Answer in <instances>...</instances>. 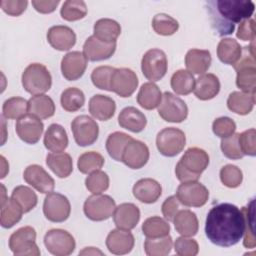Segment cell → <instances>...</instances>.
Masks as SVG:
<instances>
[{
    "instance_id": "obj_58",
    "label": "cell",
    "mask_w": 256,
    "mask_h": 256,
    "mask_svg": "<svg viewBox=\"0 0 256 256\" xmlns=\"http://www.w3.org/2000/svg\"><path fill=\"white\" fill-rule=\"evenodd\" d=\"M180 204L181 203L179 202L176 195L166 198L165 201L162 204V207H161L162 208V214H163L164 218L168 221H173L175 215L179 211Z\"/></svg>"
},
{
    "instance_id": "obj_54",
    "label": "cell",
    "mask_w": 256,
    "mask_h": 256,
    "mask_svg": "<svg viewBox=\"0 0 256 256\" xmlns=\"http://www.w3.org/2000/svg\"><path fill=\"white\" fill-rule=\"evenodd\" d=\"M239 144L244 155H256V130L250 128L239 133Z\"/></svg>"
},
{
    "instance_id": "obj_34",
    "label": "cell",
    "mask_w": 256,
    "mask_h": 256,
    "mask_svg": "<svg viewBox=\"0 0 256 256\" xmlns=\"http://www.w3.org/2000/svg\"><path fill=\"white\" fill-rule=\"evenodd\" d=\"M28 112L39 119H48L55 113V104L47 95H34L28 100Z\"/></svg>"
},
{
    "instance_id": "obj_17",
    "label": "cell",
    "mask_w": 256,
    "mask_h": 256,
    "mask_svg": "<svg viewBox=\"0 0 256 256\" xmlns=\"http://www.w3.org/2000/svg\"><path fill=\"white\" fill-rule=\"evenodd\" d=\"M43 130L44 125L41 120L32 114H26L16 122L18 137L28 144H36L40 140Z\"/></svg>"
},
{
    "instance_id": "obj_38",
    "label": "cell",
    "mask_w": 256,
    "mask_h": 256,
    "mask_svg": "<svg viewBox=\"0 0 256 256\" xmlns=\"http://www.w3.org/2000/svg\"><path fill=\"white\" fill-rule=\"evenodd\" d=\"M171 88L178 95H188L190 94L195 85V79L193 74L189 71L180 69L177 70L171 77Z\"/></svg>"
},
{
    "instance_id": "obj_1",
    "label": "cell",
    "mask_w": 256,
    "mask_h": 256,
    "mask_svg": "<svg viewBox=\"0 0 256 256\" xmlns=\"http://www.w3.org/2000/svg\"><path fill=\"white\" fill-rule=\"evenodd\" d=\"M244 216L237 206L221 203L213 206L205 221V234L211 243L230 247L237 244L244 233Z\"/></svg>"
},
{
    "instance_id": "obj_36",
    "label": "cell",
    "mask_w": 256,
    "mask_h": 256,
    "mask_svg": "<svg viewBox=\"0 0 256 256\" xmlns=\"http://www.w3.org/2000/svg\"><path fill=\"white\" fill-rule=\"evenodd\" d=\"M242 47L233 38H223L217 46V56L221 62L234 65L241 57Z\"/></svg>"
},
{
    "instance_id": "obj_6",
    "label": "cell",
    "mask_w": 256,
    "mask_h": 256,
    "mask_svg": "<svg viewBox=\"0 0 256 256\" xmlns=\"http://www.w3.org/2000/svg\"><path fill=\"white\" fill-rule=\"evenodd\" d=\"M35 240V229L31 226H24L11 234L9 248L17 256H38L40 255V250Z\"/></svg>"
},
{
    "instance_id": "obj_4",
    "label": "cell",
    "mask_w": 256,
    "mask_h": 256,
    "mask_svg": "<svg viewBox=\"0 0 256 256\" xmlns=\"http://www.w3.org/2000/svg\"><path fill=\"white\" fill-rule=\"evenodd\" d=\"M255 43L242 49L240 59L233 65L237 72L236 85L242 92L255 94L256 91V62H255Z\"/></svg>"
},
{
    "instance_id": "obj_15",
    "label": "cell",
    "mask_w": 256,
    "mask_h": 256,
    "mask_svg": "<svg viewBox=\"0 0 256 256\" xmlns=\"http://www.w3.org/2000/svg\"><path fill=\"white\" fill-rule=\"evenodd\" d=\"M138 86L136 73L129 68H115L111 81L110 91H113L120 97H130Z\"/></svg>"
},
{
    "instance_id": "obj_10",
    "label": "cell",
    "mask_w": 256,
    "mask_h": 256,
    "mask_svg": "<svg viewBox=\"0 0 256 256\" xmlns=\"http://www.w3.org/2000/svg\"><path fill=\"white\" fill-rule=\"evenodd\" d=\"M158 114L167 122L180 123L187 118L188 107L178 96L170 92H165L158 105Z\"/></svg>"
},
{
    "instance_id": "obj_8",
    "label": "cell",
    "mask_w": 256,
    "mask_h": 256,
    "mask_svg": "<svg viewBox=\"0 0 256 256\" xmlns=\"http://www.w3.org/2000/svg\"><path fill=\"white\" fill-rule=\"evenodd\" d=\"M167 57L161 49H150L142 57L141 70L145 78L150 82L161 80L167 72Z\"/></svg>"
},
{
    "instance_id": "obj_47",
    "label": "cell",
    "mask_w": 256,
    "mask_h": 256,
    "mask_svg": "<svg viewBox=\"0 0 256 256\" xmlns=\"http://www.w3.org/2000/svg\"><path fill=\"white\" fill-rule=\"evenodd\" d=\"M61 17L66 21H77L87 14L86 3L82 0H67L60 10Z\"/></svg>"
},
{
    "instance_id": "obj_19",
    "label": "cell",
    "mask_w": 256,
    "mask_h": 256,
    "mask_svg": "<svg viewBox=\"0 0 256 256\" xmlns=\"http://www.w3.org/2000/svg\"><path fill=\"white\" fill-rule=\"evenodd\" d=\"M87 68V58L80 51H71L61 60V72L68 81L81 78Z\"/></svg>"
},
{
    "instance_id": "obj_51",
    "label": "cell",
    "mask_w": 256,
    "mask_h": 256,
    "mask_svg": "<svg viewBox=\"0 0 256 256\" xmlns=\"http://www.w3.org/2000/svg\"><path fill=\"white\" fill-rule=\"evenodd\" d=\"M115 68L111 66L96 67L91 73L93 85L101 90L110 91V81Z\"/></svg>"
},
{
    "instance_id": "obj_21",
    "label": "cell",
    "mask_w": 256,
    "mask_h": 256,
    "mask_svg": "<svg viewBox=\"0 0 256 256\" xmlns=\"http://www.w3.org/2000/svg\"><path fill=\"white\" fill-rule=\"evenodd\" d=\"M47 40L54 49L67 51L75 45L76 34L68 26L55 25L49 28L47 32Z\"/></svg>"
},
{
    "instance_id": "obj_55",
    "label": "cell",
    "mask_w": 256,
    "mask_h": 256,
    "mask_svg": "<svg viewBox=\"0 0 256 256\" xmlns=\"http://www.w3.org/2000/svg\"><path fill=\"white\" fill-rule=\"evenodd\" d=\"M214 134L220 138H226L235 133L236 124L229 117H219L212 124Z\"/></svg>"
},
{
    "instance_id": "obj_7",
    "label": "cell",
    "mask_w": 256,
    "mask_h": 256,
    "mask_svg": "<svg viewBox=\"0 0 256 256\" xmlns=\"http://www.w3.org/2000/svg\"><path fill=\"white\" fill-rule=\"evenodd\" d=\"M185 145V133L179 128L167 127L157 134L156 146L163 156L174 157L184 149Z\"/></svg>"
},
{
    "instance_id": "obj_30",
    "label": "cell",
    "mask_w": 256,
    "mask_h": 256,
    "mask_svg": "<svg viewBox=\"0 0 256 256\" xmlns=\"http://www.w3.org/2000/svg\"><path fill=\"white\" fill-rule=\"evenodd\" d=\"M175 230L184 237H192L197 234L199 223L197 216L189 209L179 210L174 219Z\"/></svg>"
},
{
    "instance_id": "obj_18",
    "label": "cell",
    "mask_w": 256,
    "mask_h": 256,
    "mask_svg": "<svg viewBox=\"0 0 256 256\" xmlns=\"http://www.w3.org/2000/svg\"><path fill=\"white\" fill-rule=\"evenodd\" d=\"M149 160V149L147 145L139 140L131 139L125 146L121 161L131 169H140Z\"/></svg>"
},
{
    "instance_id": "obj_53",
    "label": "cell",
    "mask_w": 256,
    "mask_h": 256,
    "mask_svg": "<svg viewBox=\"0 0 256 256\" xmlns=\"http://www.w3.org/2000/svg\"><path fill=\"white\" fill-rule=\"evenodd\" d=\"M174 250L179 256H195L199 252V246L196 240L182 236L175 240Z\"/></svg>"
},
{
    "instance_id": "obj_29",
    "label": "cell",
    "mask_w": 256,
    "mask_h": 256,
    "mask_svg": "<svg viewBox=\"0 0 256 256\" xmlns=\"http://www.w3.org/2000/svg\"><path fill=\"white\" fill-rule=\"evenodd\" d=\"M44 146L51 152H63L68 146V136L63 126L53 123L44 134Z\"/></svg>"
},
{
    "instance_id": "obj_43",
    "label": "cell",
    "mask_w": 256,
    "mask_h": 256,
    "mask_svg": "<svg viewBox=\"0 0 256 256\" xmlns=\"http://www.w3.org/2000/svg\"><path fill=\"white\" fill-rule=\"evenodd\" d=\"M173 241L170 235L159 238H147L144 242L145 253L148 256H166L171 252Z\"/></svg>"
},
{
    "instance_id": "obj_31",
    "label": "cell",
    "mask_w": 256,
    "mask_h": 256,
    "mask_svg": "<svg viewBox=\"0 0 256 256\" xmlns=\"http://www.w3.org/2000/svg\"><path fill=\"white\" fill-rule=\"evenodd\" d=\"M46 164L59 178L68 177L73 171L71 156L65 152H51L46 156Z\"/></svg>"
},
{
    "instance_id": "obj_28",
    "label": "cell",
    "mask_w": 256,
    "mask_h": 256,
    "mask_svg": "<svg viewBox=\"0 0 256 256\" xmlns=\"http://www.w3.org/2000/svg\"><path fill=\"white\" fill-rule=\"evenodd\" d=\"M211 62L212 58L208 50L190 49L185 56V66L191 74H205Z\"/></svg>"
},
{
    "instance_id": "obj_26",
    "label": "cell",
    "mask_w": 256,
    "mask_h": 256,
    "mask_svg": "<svg viewBox=\"0 0 256 256\" xmlns=\"http://www.w3.org/2000/svg\"><path fill=\"white\" fill-rule=\"evenodd\" d=\"M119 125L131 132L139 133L144 130L147 124L146 116L133 106L125 107L121 110L118 116Z\"/></svg>"
},
{
    "instance_id": "obj_5",
    "label": "cell",
    "mask_w": 256,
    "mask_h": 256,
    "mask_svg": "<svg viewBox=\"0 0 256 256\" xmlns=\"http://www.w3.org/2000/svg\"><path fill=\"white\" fill-rule=\"evenodd\" d=\"M22 86L32 95L47 92L52 85V77L47 67L40 63L28 65L22 73Z\"/></svg>"
},
{
    "instance_id": "obj_37",
    "label": "cell",
    "mask_w": 256,
    "mask_h": 256,
    "mask_svg": "<svg viewBox=\"0 0 256 256\" xmlns=\"http://www.w3.org/2000/svg\"><path fill=\"white\" fill-rule=\"evenodd\" d=\"M21 206L11 197L6 198L1 201V214H0V224L3 228H11L17 224L23 214Z\"/></svg>"
},
{
    "instance_id": "obj_22",
    "label": "cell",
    "mask_w": 256,
    "mask_h": 256,
    "mask_svg": "<svg viewBox=\"0 0 256 256\" xmlns=\"http://www.w3.org/2000/svg\"><path fill=\"white\" fill-rule=\"evenodd\" d=\"M116 50V42L105 43L94 35L88 37L83 45V54L90 61H102L109 59Z\"/></svg>"
},
{
    "instance_id": "obj_39",
    "label": "cell",
    "mask_w": 256,
    "mask_h": 256,
    "mask_svg": "<svg viewBox=\"0 0 256 256\" xmlns=\"http://www.w3.org/2000/svg\"><path fill=\"white\" fill-rule=\"evenodd\" d=\"M131 139L130 135L123 132L111 133L106 140V150L109 156L116 161H121L123 150Z\"/></svg>"
},
{
    "instance_id": "obj_20",
    "label": "cell",
    "mask_w": 256,
    "mask_h": 256,
    "mask_svg": "<svg viewBox=\"0 0 256 256\" xmlns=\"http://www.w3.org/2000/svg\"><path fill=\"white\" fill-rule=\"evenodd\" d=\"M135 239L129 230L114 229L106 238V246L110 253L115 255H124L131 252L134 247Z\"/></svg>"
},
{
    "instance_id": "obj_50",
    "label": "cell",
    "mask_w": 256,
    "mask_h": 256,
    "mask_svg": "<svg viewBox=\"0 0 256 256\" xmlns=\"http://www.w3.org/2000/svg\"><path fill=\"white\" fill-rule=\"evenodd\" d=\"M220 180L228 188H237L242 183L243 174L237 166L227 164L220 170Z\"/></svg>"
},
{
    "instance_id": "obj_11",
    "label": "cell",
    "mask_w": 256,
    "mask_h": 256,
    "mask_svg": "<svg viewBox=\"0 0 256 256\" xmlns=\"http://www.w3.org/2000/svg\"><path fill=\"white\" fill-rule=\"evenodd\" d=\"M44 245L52 255L67 256L74 251L76 243L68 231L51 229L44 236Z\"/></svg>"
},
{
    "instance_id": "obj_13",
    "label": "cell",
    "mask_w": 256,
    "mask_h": 256,
    "mask_svg": "<svg viewBox=\"0 0 256 256\" xmlns=\"http://www.w3.org/2000/svg\"><path fill=\"white\" fill-rule=\"evenodd\" d=\"M71 130L77 145L85 147L92 145L98 138L99 127L88 115H80L71 122Z\"/></svg>"
},
{
    "instance_id": "obj_3",
    "label": "cell",
    "mask_w": 256,
    "mask_h": 256,
    "mask_svg": "<svg viewBox=\"0 0 256 256\" xmlns=\"http://www.w3.org/2000/svg\"><path fill=\"white\" fill-rule=\"evenodd\" d=\"M208 164L209 156L207 152L198 147H191L185 151L176 164V177L182 183L198 181Z\"/></svg>"
},
{
    "instance_id": "obj_35",
    "label": "cell",
    "mask_w": 256,
    "mask_h": 256,
    "mask_svg": "<svg viewBox=\"0 0 256 256\" xmlns=\"http://www.w3.org/2000/svg\"><path fill=\"white\" fill-rule=\"evenodd\" d=\"M161 99L162 93L159 87L153 82H146L142 84L137 94L138 104L146 110H152L158 107Z\"/></svg>"
},
{
    "instance_id": "obj_42",
    "label": "cell",
    "mask_w": 256,
    "mask_h": 256,
    "mask_svg": "<svg viewBox=\"0 0 256 256\" xmlns=\"http://www.w3.org/2000/svg\"><path fill=\"white\" fill-rule=\"evenodd\" d=\"M61 106L68 112L78 111L85 103V95L83 91L76 87L65 89L60 97Z\"/></svg>"
},
{
    "instance_id": "obj_52",
    "label": "cell",
    "mask_w": 256,
    "mask_h": 256,
    "mask_svg": "<svg viewBox=\"0 0 256 256\" xmlns=\"http://www.w3.org/2000/svg\"><path fill=\"white\" fill-rule=\"evenodd\" d=\"M238 138L239 133H234L229 137L222 138L221 140V150L224 156H226L229 159L238 160L245 156L241 150Z\"/></svg>"
},
{
    "instance_id": "obj_33",
    "label": "cell",
    "mask_w": 256,
    "mask_h": 256,
    "mask_svg": "<svg viewBox=\"0 0 256 256\" xmlns=\"http://www.w3.org/2000/svg\"><path fill=\"white\" fill-rule=\"evenodd\" d=\"M255 104V94L242 91H233L227 99V107L238 115L249 114Z\"/></svg>"
},
{
    "instance_id": "obj_32",
    "label": "cell",
    "mask_w": 256,
    "mask_h": 256,
    "mask_svg": "<svg viewBox=\"0 0 256 256\" xmlns=\"http://www.w3.org/2000/svg\"><path fill=\"white\" fill-rule=\"evenodd\" d=\"M93 32V35L98 40L105 43H113L116 42L121 33V26L113 19L102 18L95 22Z\"/></svg>"
},
{
    "instance_id": "obj_9",
    "label": "cell",
    "mask_w": 256,
    "mask_h": 256,
    "mask_svg": "<svg viewBox=\"0 0 256 256\" xmlns=\"http://www.w3.org/2000/svg\"><path fill=\"white\" fill-rule=\"evenodd\" d=\"M115 208V201L109 195L93 194L84 202L83 211L92 221H104L113 216Z\"/></svg>"
},
{
    "instance_id": "obj_48",
    "label": "cell",
    "mask_w": 256,
    "mask_h": 256,
    "mask_svg": "<svg viewBox=\"0 0 256 256\" xmlns=\"http://www.w3.org/2000/svg\"><path fill=\"white\" fill-rule=\"evenodd\" d=\"M152 27L157 34L162 36H170L178 30L179 24L178 21L172 16L165 13H159L153 17Z\"/></svg>"
},
{
    "instance_id": "obj_59",
    "label": "cell",
    "mask_w": 256,
    "mask_h": 256,
    "mask_svg": "<svg viewBox=\"0 0 256 256\" xmlns=\"http://www.w3.org/2000/svg\"><path fill=\"white\" fill-rule=\"evenodd\" d=\"M59 4V0L56 1H32V5L36 11L42 14H48L53 12Z\"/></svg>"
},
{
    "instance_id": "obj_45",
    "label": "cell",
    "mask_w": 256,
    "mask_h": 256,
    "mask_svg": "<svg viewBox=\"0 0 256 256\" xmlns=\"http://www.w3.org/2000/svg\"><path fill=\"white\" fill-rule=\"evenodd\" d=\"M11 198L14 199L21 206L24 213L31 211L38 202L36 193L30 187L24 185H19L15 187L12 191Z\"/></svg>"
},
{
    "instance_id": "obj_24",
    "label": "cell",
    "mask_w": 256,
    "mask_h": 256,
    "mask_svg": "<svg viewBox=\"0 0 256 256\" xmlns=\"http://www.w3.org/2000/svg\"><path fill=\"white\" fill-rule=\"evenodd\" d=\"M134 197L142 203L152 204L156 202L162 193L161 185L154 179L143 178L138 180L132 189Z\"/></svg>"
},
{
    "instance_id": "obj_14",
    "label": "cell",
    "mask_w": 256,
    "mask_h": 256,
    "mask_svg": "<svg viewBox=\"0 0 256 256\" xmlns=\"http://www.w3.org/2000/svg\"><path fill=\"white\" fill-rule=\"evenodd\" d=\"M176 197L179 202L187 207H202L209 198L208 189L197 181L182 183L178 186Z\"/></svg>"
},
{
    "instance_id": "obj_44",
    "label": "cell",
    "mask_w": 256,
    "mask_h": 256,
    "mask_svg": "<svg viewBox=\"0 0 256 256\" xmlns=\"http://www.w3.org/2000/svg\"><path fill=\"white\" fill-rule=\"evenodd\" d=\"M28 112V101L22 97H11L2 106V115L6 119H20Z\"/></svg>"
},
{
    "instance_id": "obj_60",
    "label": "cell",
    "mask_w": 256,
    "mask_h": 256,
    "mask_svg": "<svg viewBox=\"0 0 256 256\" xmlns=\"http://www.w3.org/2000/svg\"><path fill=\"white\" fill-rule=\"evenodd\" d=\"M79 254H81V255H83V254H88V255L89 254H100V255H103V253L100 250H97L94 247H86L84 250L79 252Z\"/></svg>"
},
{
    "instance_id": "obj_41",
    "label": "cell",
    "mask_w": 256,
    "mask_h": 256,
    "mask_svg": "<svg viewBox=\"0 0 256 256\" xmlns=\"http://www.w3.org/2000/svg\"><path fill=\"white\" fill-rule=\"evenodd\" d=\"M142 232L147 238H159L169 235L170 225L159 216L147 218L142 224Z\"/></svg>"
},
{
    "instance_id": "obj_2",
    "label": "cell",
    "mask_w": 256,
    "mask_h": 256,
    "mask_svg": "<svg viewBox=\"0 0 256 256\" xmlns=\"http://www.w3.org/2000/svg\"><path fill=\"white\" fill-rule=\"evenodd\" d=\"M207 4L212 27L219 36L232 34L235 23L250 19L255 10L251 0H217Z\"/></svg>"
},
{
    "instance_id": "obj_23",
    "label": "cell",
    "mask_w": 256,
    "mask_h": 256,
    "mask_svg": "<svg viewBox=\"0 0 256 256\" xmlns=\"http://www.w3.org/2000/svg\"><path fill=\"white\" fill-rule=\"evenodd\" d=\"M139 220L140 210L133 203H122L114 210L113 221L117 228L125 230L134 229Z\"/></svg>"
},
{
    "instance_id": "obj_25",
    "label": "cell",
    "mask_w": 256,
    "mask_h": 256,
    "mask_svg": "<svg viewBox=\"0 0 256 256\" xmlns=\"http://www.w3.org/2000/svg\"><path fill=\"white\" fill-rule=\"evenodd\" d=\"M88 109L95 119L107 121L113 117L116 110V104L111 97L96 94L90 98Z\"/></svg>"
},
{
    "instance_id": "obj_57",
    "label": "cell",
    "mask_w": 256,
    "mask_h": 256,
    "mask_svg": "<svg viewBox=\"0 0 256 256\" xmlns=\"http://www.w3.org/2000/svg\"><path fill=\"white\" fill-rule=\"evenodd\" d=\"M237 38L243 41H254L255 40V21L253 19H246L240 22L238 27Z\"/></svg>"
},
{
    "instance_id": "obj_49",
    "label": "cell",
    "mask_w": 256,
    "mask_h": 256,
    "mask_svg": "<svg viewBox=\"0 0 256 256\" xmlns=\"http://www.w3.org/2000/svg\"><path fill=\"white\" fill-rule=\"evenodd\" d=\"M85 186L92 194H101L109 188V176L101 170L94 171L86 177Z\"/></svg>"
},
{
    "instance_id": "obj_46",
    "label": "cell",
    "mask_w": 256,
    "mask_h": 256,
    "mask_svg": "<svg viewBox=\"0 0 256 256\" xmlns=\"http://www.w3.org/2000/svg\"><path fill=\"white\" fill-rule=\"evenodd\" d=\"M104 157L95 151H88L81 154L77 161L78 170L83 174H90L100 170L104 165Z\"/></svg>"
},
{
    "instance_id": "obj_16",
    "label": "cell",
    "mask_w": 256,
    "mask_h": 256,
    "mask_svg": "<svg viewBox=\"0 0 256 256\" xmlns=\"http://www.w3.org/2000/svg\"><path fill=\"white\" fill-rule=\"evenodd\" d=\"M23 178L27 184L32 186L40 193L49 194L54 190V179L40 165L32 164L27 166L24 170Z\"/></svg>"
},
{
    "instance_id": "obj_40",
    "label": "cell",
    "mask_w": 256,
    "mask_h": 256,
    "mask_svg": "<svg viewBox=\"0 0 256 256\" xmlns=\"http://www.w3.org/2000/svg\"><path fill=\"white\" fill-rule=\"evenodd\" d=\"M244 216V233L243 246L247 249H253L256 246V239L254 235V199H252L246 207L241 209Z\"/></svg>"
},
{
    "instance_id": "obj_12",
    "label": "cell",
    "mask_w": 256,
    "mask_h": 256,
    "mask_svg": "<svg viewBox=\"0 0 256 256\" xmlns=\"http://www.w3.org/2000/svg\"><path fill=\"white\" fill-rule=\"evenodd\" d=\"M70 212L71 205L66 196L57 192L47 194L43 203V213L49 221L64 222L69 218Z\"/></svg>"
},
{
    "instance_id": "obj_27",
    "label": "cell",
    "mask_w": 256,
    "mask_h": 256,
    "mask_svg": "<svg viewBox=\"0 0 256 256\" xmlns=\"http://www.w3.org/2000/svg\"><path fill=\"white\" fill-rule=\"evenodd\" d=\"M220 91V81L218 77L212 73L202 74L195 80L193 92L200 100L213 99Z\"/></svg>"
},
{
    "instance_id": "obj_56",
    "label": "cell",
    "mask_w": 256,
    "mask_h": 256,
    "mask_svg": "<svg viewBox=\"0 0 256 256\" xmlns=\"http://www.w3.org/2000/svg\"><path fill=\"white\" fill-rule=\"evenodd\" d=\"M2 10L10 16H19L27 8L28 1L26 0H2L1 3Z\"/></svg>"
}]
</instances>
